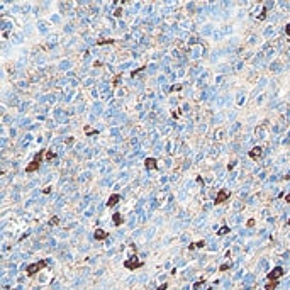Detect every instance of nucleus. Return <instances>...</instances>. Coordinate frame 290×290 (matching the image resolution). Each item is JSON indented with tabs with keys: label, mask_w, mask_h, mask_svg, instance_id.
<instances>
[{
	"label": "nucleus",
	"mask_w": 290,
	"mask_h": 290,
	"mask_svg": "<svg viewBox=\"0 0 290 290\" xmlns=\"http://www.w3.org/2000/svg\"><path fill=\"white\" fill-rule=\"evenodd\" d=\"M58 224H59V217L54 216V217H51V219H49V226H58Z\"/></svg>",
	"instance_id": "14"
},
{
	"label": "nucleus",
	"mask_w": 290,
	"mask_h": 290,
	"mask_svg": "<svg viewBox=\"0 0 290 290\" xmlns=\"http://www.w3.org/2000/svg\"><path fill=\"white\" fill-rule=\"evenodd\" d=\"M277 287H278V282H268L266 287H265V290H275Z\"/></svg>",
	"instance_id": "12"
},
{
	"label": "nucleus",
	"mask_w": 290,
	"mask_h": 290,
	"mask_svg": "<svg viewBox=\"0 0 290 290\" xmlns=\"http://www.w3.org/2000/svg\"><path fill=\"white\" fill-rule=\"evenodd\" d=\"M219 270H221V271H226V270H229V263H224Z\"/></svg>",
	"instance_id": "18"
},
{
	"label": "nucleus",
	"mask_w": 290,
	"mask_h": 290,
	"mask_svg": "<svg viewBox=\"0 0 290 290\" xmlns=\"http://www.w3.org/2000/svg\"><path fill=\"white\" fill-rule=\"evenodd\" d=\"M229 195H231V192L227 188H221L219 192H217V195H216V200H214V204L216 205H221V204H224V202L229 199Z\"/></svg>",
	"instance_id": "4"
},
{
	"label": "nucleus",
	"mask_w": 290,
	"mask_h": 290,
	"mask_svg": "<svg viewBox=\"0 0 290 290\" xmlns=\"http://www.w3.org/2000/svg\"><path fill=\"white\" fill-rule=\"evenodd\" d=\"M144 166L148 170H156L158 168V161H156V158H146L144 159Z\"/></svg>",
	"instance_id": "8"
},
{
	"label": "nucleus",
	"mask_w": 290,
	"mask_h": 290,
	"mask_svg": "<svg viewBox=\"0 0 290 290\" xmlns=\"http://www.w3.org/2000/svg\"><path fill=\"white\" fill-rule=\"evenodd\" d=\"M285 273V270L282 268V266H275L271 271H270L268 275H266V278L270 280V282H278V278L282 277V275Z\"/></svg>",
	"instance_id": "5"
},
{
	"label": "nucleus",
	"mask_w": 290,
	"mask_h": 290,
	"mask_svg": "<svg viewBox=\"0 0 290 290\" xmlns=\"http://www.w3.org/2000/svg\"><path fill=\"white\" fill-rule=\"evenodd\" d=\"M114 224L116 226H121L122 224V217H121V214L117 212V214H114Z\"/></svg>",
	"instance_id": "13"
},
{
	"label": "nucleus",
	"mask_w": 290,
	"mask_h": 290,
	"mask_svg": "<svg viewBox=\"0 0 290 290\" xmlns=\"http://www.w3.org/2000/svg\"><path fill=\"white\" fill-rule=\"evenodd\" d=\"M112 39H102V41H97V44H112Z\"/></svg>",
	"instance_id": "17"
},
{
	"label": "nucleus",
	"mask_w": 290,
	"mask_h": 290,
	"mask_svg": "<svg viewBox=\"0 0 290 290\" xmlns=\"http://www.w3.org/2000/svg\"><path fill=\"white\" fill-rule=\"evenodd\" d=\"M285 202H289V204H290V194H287V195H285Z\"/></svg>",
	"instance_id": "25"
},
{
	"label": "nucleus",
	"mask_w": 290,
	"mask_h": 290,
	"mask_svg": "<svg viewBox=\"0 0 290 290\" xmlns=\"http://www.w3.org/2000/svg\"><path fill=\"white\" fill-rule=\"evenodd\" d=\"M119 200H121V195L119 194H112L111 197H109V200H107V207H114L119 204Z\"/></svg>",
	"instance_id": "9"
},
{
	"label": "nucleus",
	"mask_w": 290,
	"mask_h": 290,
	"mask_svg": "<svg viewBox=\"0 0 290 290\" xmlns=\"http://www.w3.org/2000/svg\"><path fill=\"white\" fill-rule=\"evenodd\" d=\"M202 283H204V280H199V282H197V283L194 285V290H197V289H199V287H200Z\"/></svg>",
	"instance_id": "19"
},
{
	"label": "nucleus",
	"mask_w": 290,
	"mask_h": 290,
	"mask_svg": "<svg viewBox=\"0 0 290 290\" xmlns=\"http://www.w3.org/2000/svg\"><path fill=\"white\" fill-rule=\"evenodd\" d=\"M246 224H248V226H249V227H251V226H254V219H249V221H248V222H246Z\"/></svg>",
	"instance_id": "23"
},
{
	"label": "nucleus",
	"mask_w": 290,
	"mask_h": 290,
	"mask_svg": "<svg viewBox=\"0 0 290 290\" xmlns=\"http://www.w3.org/2000/svg\"><path fill=\"white\" fill-rule=\"evenodd\" d=\"M44 159H47V161H53V159H56V154H54L53 151H49V149H47L46 154H44Z\"/></svg>",
	"instance_id": "11"
},
{
	"label": "nucleus",
	"mask_w": 290,
	"mask_h": 290,
	"mask_svg": "<svg viewBox=\"0 0 290 290\" xmlns=\"http://www.w3.org/2000/svg\"><path fill=\"white\" fill-rule=\"evenodd\" d=\"M177 90H182V85H177V87H171V92H177Z\"/></svg>",
	"instance_id": "22"
},
{
	"label": "nucleus",
	"mask_w": 290,
	"mask_h": 290,
	"mask_svg": "<svg viewBox=\"0 0 290 290\" xmlns=\"http://www.w3.org/2000/svg\"><path fill=\"white\" fill-rule=\"evenodd\" d=\"M289 226H290V219H289Z\"/></svg>",
	"instance_id": "26"
},
{
	"label": "nucleus",
	"mask_w": 290,
	"mask_h": 290,
	"mask_svg": "<svg viewBox=\"0 0 290 290\" xmlns=\"http://www.w3.org/2000/svg\"><path fill=\"white\" fill-rule=\"evenodd\" d=\"M229 231H231V229H229L227 226H222V229H219V231H217V234H219V236H222V234H227Z\"/></svg>",
	"instance_id": "15"
},
{
	"label": "nucleus",
	"mask_w": 290,
	"mask_h": 290,
	"mask_svg": "<svg viewBox=\"0 0 290 290\" xmlns=\"http://www.w3.org/2000/svg\"><path fill=\"white\" fill-rule=\"evenodd\" d=\"M93 236H95V241H104V239L109 237V232L104 231V229H100V227H97L95 232H93Z\"/></svg>",
	"instance_id": "6"
},
{
	"label": "nucleus",
	"mask_w": 290,
	"mask_h": 290,
	"mask_svg": "<svg viewBox=\"0 0 290 290\" xmlns=\"http://www.w3.org/2000/svg\"><path fill=\"white\" fill-rule=\"evenodd\" d=\"M261 154H263V148H261V146H254V148L249 151V158L258 159V158H261Z\"/></svg>",
	"instance_id": "7"
},
{
	"label": "nucleus",
	"mask_w": 290,
	"mask_h": 290,
	"mask_svg": "<svg viewBox=\"0 0 290 290\" xmlns=\"http://www.w3.org/2000/svg\"><path fill=\"white\" fill-rule=\"evenodd\" d=\"M205 246V241H197V243H190L188 249H195V248H204Z\"/></svg>",
	"instance_id": "10"
},
{
	"label": "nucleus",
	"mask_w": 290,
	"mask_h": 290,
	"mask_svg": "<svg viewBox=\"0 0 290 290\" xmlns=\"http://www.w3.org/2000/svg\"><path fill=\"white\" fill-rule=\"evenodd\" d=\"M285 34L290 37V24H287V26H285Z\"/></svg>",
	"instance_id": "20"
},
{
	"label": "nucleus",
	"mask_w": 290,
	"mask_h": 290,
	"mask_svg": "<svg viewBox=\"0 0 290 290\" xmlns=\"http://www.w3.org/2000/svg\"><path fill=\"white\" fill-rule=\"evenodd\" d=\"M46 266H47V261L46 260H41V261H37V263L29 265V266L26 268V273H27V277H34L37 271H41V270L46 268Z\"/></svg>",
	"instance_id": "2"
},
{
	"label": "nucleus",
	"mask_w": 290,
	"mask_h": 290,
	"mask_svg": "<svg viewBox=\"0 0 290 290\" xmlns=\"http://www.w3.org/2000/svg\"><path fill=\"white\" fill-rule=\"evenodd\" d=\"M166 287H168V285L163 283V285H159V287H158V290H166Z\"/></svg>",
	"instance_id": "24"
},
{
	"label": "nucleus",
	"mask_w": 290,
	"mask_h": 290,
	"mask_svg": "<svg viewBox=\"0 0 290 290\" xmlns=\"http://www.w3.org/2000/svg\"><path fill=\"white\" fill-rule=\"evenodd\" d=\"M121 10H122V9H117V10H116V12H114V16H116V17H121V14H122V12H121Z\"/></svg>",
	"instance_id": "21"
},
{
	"label": "nucleus",
	"mask_w": 290,
	"mask_h": 290,
	"mask_svg": "<svg viewBox=\"0 0 290 290\" xmlns=\"http://www.w3.org/2000/svg\"><path fill=\"white\" fill-rule=\"evenodd\" d=\"M142 265H144V263H142V261H139V260H137V256L134 254V256H131L129 260H126V261H124V268H127V270H136V268H141Z\"/></svg>",
	"instance_id": "3"
},
{
	"label": "nucleus",
	"mask_w": 290,
	"mask_h": 290,
	"mask_svg": "<svg viewBox=\"0 0 290 290\" xmlns=\"http://www.w3.org/2000/svg\"><path fill=\"white\" fill-rule=\"evenodd\" d=\"M85 131H87V134H88V136H93V134H97V131H93L90 126H85Z\"/></svg>",
	"instance_id": "16"
},
{
	"label": "nucleus",
	"mask_w": 290,
	"mask_h": 290,
	"mask_svg": "<svg viewBox=\"0 0 290 290\" xmlns=\"http://www.w3.org/2000/svg\"><path fill=\"white\" fill-rule=\"evenodd\" d=\"M44 154H46L44 151H39V153L34 156V159L26 166V173H34V171H37V170L41 168V161L44 159Z\"/></svg>",
	"instance_id": "1"
}]
</instances>
